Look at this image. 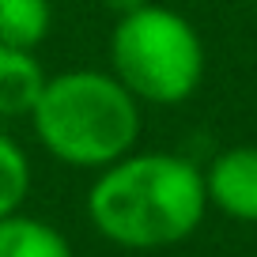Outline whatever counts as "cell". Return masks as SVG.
<instances>
[{"mask_svg": "<svg viewBox=\"0 0 257 257\" xmlns=\"http://www.w3.org/2000/svg\"><path fill=\"white\" fill-rule=\"evenodd\" d=\"M49 72L42 68L34 49L0 46V121L31 117Z\"/></svg>", "mask_w": 257, "mask_h": 257, "instance_id": "5b68a950", "label": "cell"}, {"mask_svg": "<svg viewBox=\"0 0 257 257\" xmlns=\"http://www.w3.org/2000/svg\"><path fill=\"white\" fill-rule=\"evenodd\" d=\"M27 121L57 163L102 170L137 148L144 110L110 68H64L46 80Z\"/></svg>", "mask_w": 257, "mask_h": 257, "instance_id": "7a4b0ae2", "label": "cell"}, {"mask_svg": "<svg viewBox=\"0 0 257 257\" xmlns=\"http://www.w3.org/2000/svg\"><path fill=\"white\" fill-rule=\"evenodd\" d=\"M57 0H0V46L38 49L53 31Z\"/></svg>", "mask_w": 257, "mask_h": 257, "instance_id": "52a82bcc", "label": "cell"}, {"mask_svg": "<svg viewBox=\"0 0 257 257\" xmlns=\"http://www.w3.org/2000/svg\"><path fill=\"white\" fill-rule=\"evenodd\" d=\"M110 72L140 106H178L197 95L204 80V42L182 12L167 4H140L113 19Z\"/></svg>", "mask_w": 257, "mask_h": 257, "instance_id": "3957f363", "label": "cell"}, {"mask_svg": "<svg viewBox=\"0 0 257 257\" xmlns=\"http://www.w3.org/2000/svg\"><path fill=\"white\" fill-rule=\"evenodd\" d=\"M208 212L204 170L174 152H133L98 170L87 219L121 249H167L185 242Z\"/></svg>", "mask_w": 257, "mask_h": 257, "instance_id": "6da1fadb", "label": "cell"}, {"mask_svg": "<svg viewBox=\"0 0 257 257\" xmlns=\"http://www.w3.org/2000/svg\"><path fill=\"white\" fill-rule=\"evenodd\" d=\"M208 204L238 223H257V148L238 144L219 152L204 170Z\"/></svg>", "mask_w": 257, "mask_h": 257, "instance_id": "277c9868", "label": "cell"}, {"mask_svg": "<svg viewBox=\"0 0 257 257\" xmlns=\"http://www.w3.org/2000/svg\"><path fill=\"white\" fill-rule=\"evenodd\" d=\"M27 193H31V159L8 133H0V216L19 212Z\"/></svg>", "mask_w": 257, "mask_h": 257, "instance_id": "ba28073f", "label": "cell"}, {"mask_svg": "<svg viewBox=\"0 0 257 257\" xmlns=\"http://www.w3.org/2000/svg\"><path fill=\"white\" fill-rule=\"evenodd\" d=\"M0 257H72V246L53 223L19 208L0 216Z\"/></svg>", "mask_w": 257, "mask_h": 257, "instance_id": "8992f818", "label": "cell"}, {"mask_svg": "<svg viewBox=\"0 0 257 257\" xmlns=\"http://www.w3.org/2000/svg\"><path fill=\"white\" fill-rule=\"evenodd\" d=\"M140 4H148V0H102V8L110 12L113 19H121V16H128V12H137Z\"/></svg>", "mask_w": 257, "mask_h": 257, "instance_id": "9c48e42d", "label": "cell"}]
</instances>
